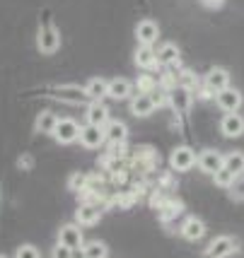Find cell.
Returning a JSON list of instances; mask_svg holds the SVG:
<instances>
[{
	"instance_id": "d6986e66",
	"label": "cell",
	"mask_w": 244,
	"mask_h": 258,
	"mask_svg": "<svg viewBox=\"0 0 244 258\" xmlns=\"http://www.w3.org/2000/svg\"><path fill=\"white\" fill-rule=\"evenodd\" d=\"M203 234H206V225L201 222L199 217H189V220L181 225V236L189 239V241H199Z\"/></svg>"
},
{
	"instance_id": "cb8c5ba5",
	"label": "cell",
	"mask_w": 244,
	"mask_h": 258,
	"mask_svg": "<svg viewBox=\"0 0 244 258\" xmlns=\"http://www.w3.org/2000/svg\"><path fill=\"white\" fill-rule=\"evenodd\" d=\"M225 169H230L234 176H239L244 174V152H230V155H225Z\"/></svg>"
},
{
	"instance_id": "d6a6232c",
	"label": "cell",
	"mask_w": 244,
	"mask_h": 258,
	"mask_svg": "<svg viewBox=\"0 0 244 258\" xmlns=\"http://www.w3.org/2000/svg\"><path fill=\"white\" fill-rule=\"evenodd\" d=\"M201 3H203V5H208V8H218L222 0H201Z\"/></svg>"
},
{
	"instance_id": "ffe728a7",
	"label": "cell",
	"mask_w": 244,
	"mask_h": 258,
	"mask_svg": "<svg viewBox=\"0 0 244 258\" xmlns=\"http://www.w3.org/2000/svg\"><path fill=\"white\" fill-rule=\"evenodd\" d=\"M56 125H58V116L51 111H41L39 116H36V123H34V128H36V133H44V135H54L56 133Z\"/></svg>"
},
{
	"instance_id": "f546056e",
	"label": "cell",
	"mask_w": 244,
	"mask_h": 258,
	"mask_svg": "<svg viewBox=\"0 0 244 258\" xmlns=\"http://www.w3.org/2000/svg\"><path fill=\"white\" fill-rule=\"evenodd\" d=\"M15 258H41L39 256V251L34 246H29V244H24V246L17 248V253H15Z\"/></svg>"
},
{
	"instance_id": "52a82bcc",
	"label": "cell",
	"mask_w": 244,
	"mask_h": 258,
	"mask_svg": "<svg viewBox=\"0 0 244 258\" xmlns=\"http://www.w3.org/2000/svg\"><path fill=\"white\" fill-rule=\"evenodd\" d=\"M203 87H208L213 94H218L225 87H230V73L225 68H213V70H208V75L203 80Z\"/></svg>"
},
{
	"instance_id": "4316f807",
	"label": "cell",
	"mask_w": 244,
	"mask_h": 258,
	"mask_svg": "<svg viewBox=\"0 0 244 258\" xmlns=\"http://www.w3.org/2000/svg\"><path fill=\"white\" fill-rule=\"evenodd\" d=\"M68 188H70V191H85V188H87V176H85V174H70Z\"/></svg>"
},
{
	"instance_id": "7a4b0ae2",
	"label": "cell",
	"mask_w": 244,
	"mask_h": 258,
	"mask_svg": "<svg viewBox=\"0 0 244 258\" xmlns=\"http://www.w3.org/2000/svg\"><path fill=\"white\" fill-rule=\"evenodd\" d=\"M54 138L63 145H70L80 138V125L75 118H58V125H56Z\"/></svg>"
},
{
	"instance_id": "277c9868",
	"label": "cell",
	"mask_w": 244,
	"mask_h": 258,
	"mask_svg": "<svg viewBox=\"0 0 244 258\" xmlns=\"http://www.w3.org/2000/svg\"><path fill=\"white\" fill-rule=\"evenodd\" d=\"M157 36H160L157 22H153V20H140V22L135 24V39H138L140 46H153L157 41Z\"/></svg>"
},
{
	"instance_id": "e0dca14e",
	"label": "cell",
	"mask_w": 244,
	"mask_h": 258,
	"mask_svg": "<svg viewBox=\"0 0 244 258\" xmlns=\"http://www.w3.org/2000/svg\"><path fill=\"white\" fill-rule=\"evenodd\" d=\"M155 111V101L150 94H138L131 99V113L138 116V118H145V116H150V113Z\"/></svg>"
},
{
	"instance_id": "4fadbf2b",
	"label": "cell",
	"mask_w": 244,
	"mask_h": 258,
	"mask_svg": "<svg viewBox=\"0 0 244 258\" xmlns=\"http://www.w3.org/2000/svg\"><path fill=\"white\" fill-rule=\"evenodd\" d=\"M58 244H63V246H70V248L85 246L80 227H78V225H66V227H61V232H58Z\"/></svg>"
},
{
	"instance_id": "8fae6325",
	"label": "cell",
	"mask_w": 244,
	"mask_h": 258,
	"mask_svg": "<svg viewBox=\"0 0 244 258\" xmlns=\"http://www.w3.org/2000/svg\"><path fill=\"white\" fill-rule=\"evenodd\" d=\"M107 97H111V99H116V101L133 97V82H131V80H126V78L109 80V92H107Z\"/></svg>"
},
{
	"instance_id": "9a60e30c",
	"label": "cell",
	"mask_w": 244,
	"mask_h": 258,
	"mask_svg": "<svg viewBox=\"0 0 244 258\" xmlns=\"http://www.w3.org/2000/svg\"><path fill=\"white\" fill-rule=\"evenodd\" d=\"M100 217H102L100 205H92V203H85V205H80L78 210H75V220H78V225H82V227L97 225Z\"/></svg>"
},
{
	"instance_id": "ba28073f",
	"label": "cell",
	"mask_w": 244,
	"mask_h": 258,
	"mask_svg": "<svg viewBox=\"0 0 244 258\" xmlns=\"http://www.w3.org/2000/svg\"><path fill=\"white\" fill-rule=\"evenodd\" d=\"M237 251V244L230 236H215L208 246V258H227Z\"/></svg>"
},
{
	"instance_id": "836d02e7",
	"label": "cell",
	"mask_w": 244,
	"mask_h": 258,
	"mask_svg": "<svg viewBox=\"0 0 244 258\" xmlns=\"http://www.w3.org/2000/svg\"><path fill=\"white\" fill-rule=\"evenodd\" d=\"M0 258H5V256H0Z\"/></svg>"
},
{
	"instance_id": "603a6c76",
	"label": "cell",
	"mask_w": 244,
	"mask_h": 258,
	"mask_svg": "<svg viewBox=\"0 0 244 258\" xmlns=\"http://www.w3.org/2000/svg\"><path fill=\"white\" fill-rule=\"evenodd\" d=\"M177 58H179L177 44H162L160 48H157V63H162V66L177 63Z\"/></svg>"
},
{
	"instance_id": "2e32d148",
	"label": "cell",
	"mask_w": 244,
	"mask_h": 258,
	"mask_svg": "<svg viewBox=\"0 0 244 258\" xmlns=\"http://www.w3.org/2000/svg\"><path fill=\"white\" fill-rule=\"evenodd\" d=\"M85 116H87L89 125H100V128H104V125L109 123V109H107L102 101H92Z\"/></svg>"
},
{
	"instance_id": "7402d4cb",
	"label": "cell",
	"mask_w": 244,
	"mask_h": 258,
	"mask_svg": "<svg viewBox=\"0 0 244 258\" xmlns=\"http://www.w3.org/2000/svg\"><path fill=\"white\" fill-rule=\"evenodd\" d=\"M135 66L138 68H155L157 66V51H153V46H138V51H135Z\"/></svg>"
},
{
	"instance_id": "30bf717a",
	"label": "cell",
	"mask_w": 244,
	"mask_h": 258,
	"mask_svg": "<svg viewBox=\"0 0 244 258\" xmlns=\"http://www.w3.org/2000/svg\"><path fill=\"white\" fill-rule=\"evenodd\" d=\"M199 167H201V171H206V174H215L218 169H222V164H225V157H222L218 150H206V152H201L199 155Z\"/></svg>"
},
{
	"instance_id": "484cf974",
	"label": "cell",
	"mask_w": 244,
	"mask_h": 258,
	"mask_svg": "<svg viewBox=\"0 0 244 258\" xmlns=\"http://www.w3.org/2000/svg\"><path fill=\"white\" fill-rule=\"evenodd\" d=\"M213 179H215V183H218V186H220V188H230V186H232V181L237 179V176H234L232 171H230V169H218V171H215V174H213Z\"/></svg>"
},
{
	"instance_id": "ac0fdd59",
	"label": "cell",
	"mask_w": 244,
	"mask_h": 258,
	"mask_svg": "<svg viewBox=\"0 0 244 258\" xmlns=\"http://www.w3.org/2000/svg\"><path fill=\"white\" fill-rule=\"evenodd\" d=\"M104 135H107L109 143L121 145V143H126V138H128V128H126V123H121V121H109V123L104 125Z\"/></svg>"
},
{
	"instance_id": "5bb4252c",
	"label": "cell",
	"mask_w": 244,
	"mask_h": 258,
	"mask_svg": "<svg viewBox=\"0 0 244 258\" xmlns=\"http://www.w3.org/2000/svg\"><path fill=\"white\" fill-rule=\"evenodd\" d=\"M51 97L58 101H68V104H82V101H87V92L85 87L80 90V87H58V90L51 92Z\"/></svg>"
},
{
	"instance_id": "44dd1931",
	"label": "cell",
	"mask_w": 244,
	"mask_h": 258,
	"mask_svg": "<svg viewBox=\"0 0 244 258\" xmlns=\"http://www.w3.org/2000/svg\"><path fill=\"white\" fill-rule=\"evenodd\" d=\"M85 92H87V97L92 101H102L107 97V92H109V82L102 78H92L87 85H85Z\"/></svg>"
},
{
	"instance_id": "3957f363",
	"label": "cell",
	"mask_w": 244,
	"mask_h": 258,
	"mask_svg": "<svg viewBox=\"0 0 244 258\" xmlns=\"http://www.w3.org/2000/svg\"><path fill=\"white\" fill-rule=\"evenodd\" d=\"M80 145L87 147V150H94V147H100L104 140H107V135H104V128L100 125H80Z\"/></svg>"
},
{
	"instance_id": "8992f818",
	"label": "cell",
	"mask_w": 244,
	"mask_h": 258,
	"mask_svg": "<svg viewBox=\"0 0 244 258\" xmlns=\"http://www.w3.org/2000/svg\"><path fill=\"white\" fill-rule=\"evenodd\" d=\"M169 164L177 171H189L196 164V152L191 147H177L172 155H169Z\"/></svg>"
},
{
	"instance_id": "6da1fadb",
	"label": "cell",
	"mask_w": 244,
	"mask_h": 258,
	"mask_svg": "<svg viewBox=\"0 0 244 258\" xmlns=\"http://www.w3.org/2000/svg\"><path fill=\"white\" fill-rule=\"evenodd\" d=\"M36 48L44 56H51V53H56L61 48V34H58V29L54 24H46V27L39 29V34H36Z\"/></svg>"
},
{
	"instance_id": "83f0119b",
	"label": "cell",
	"mask_w": 244,
	"mask_h": 258,
	"mask_svg": "<svg viewBox=\"0 0 244 258\" xmlns=\"http://www.w3.org/2000/svg\"><path fill=\"white\" fill-rule=\"evenodd\" d=\"M230 196H232L234 201H244V174H239V176L232 181V186H230Z\"/></svg>"
},
{
	"instance_id": "f1b7e54d",
	"label": "cell",
	"mask_w": 244,
	"mask_h": 258,
	"mask_svg": "<svg viewBox=\"0 0 244 258\" xmlns=\"http://www.w3.org/2000/svg\"><path fill=\"white\" fill-rule=\"evenodd\" d=\"M135 87H138V92H140V94H150V92L157 90V87H155V80L150 78V75H143V78L138 80V85H135Z\"/></svg>"
},
{
	"instance_id": "7c38bea8",
	"label": "cell",
	"mask_w": 244,
	"mask_h": 258,
	"mask_svg": "<svg viewBox=\"0 0 244 258\" xmlns=\"http://www.w3.org/2000/svg\"><path fill=\"white\" fill-rule=\"evenodd\" d=\"M169 104H172V109L174 111H189L191 106V90H186L184 85H177V87H172L169 90Z\"/></svg>"
},
{
	"instance_id": "4dcf8cb0",
	"label": "cell",
	"mask_w": 244,
	"mask_h": 258,
	"mask_svg": "<svg viewBox=\"0 0 244 258\" xmlns=\"http://www.w3.org/2000/svg\"><path fill=\"white\" fill-rule=\"evenodd\" d=\"M73 251H75V248L58 244V246H54V253H51V258H73Z\"/></svg>"
},
{
	"instance_id": "9c48e42d",
	"label": "cell",
	"mask_w": 244,
	"mask_h": 258,
	"mask_svg": "<svg viewBox=\"0 0 244 258\" xmlns=\"http://www.w3.org/2000/svg\"><path fill=\"white\" fill-rule=\"evenodd\" d=\"M220 131L225 138H239V135L244 133V118L237 111L225 113L220 121Z\"/></svg>"
},
{
	"instance_id": "1f68e13d",
	"label": "cell",
	"mask_w": 244,
	"mask_h": 258,
	"mask_svg": "<svg viewBox=\"0 0 244 258\" xmlns=\"http://www.w3.org/2000/svg\"><path fill=\"white\" fill-rule=\"evenodd\" d=\"M150 97H153V101H155V106H162V104H165V101H169V94H162V92L160 90H155V92H150Z\"/></svg>"
},
{
	"instance_id": "5b68a950",
	"label": "cell",
	"mask_w": 244,
	"mask_h": 258,
	"mask_svg": "<svg viewBox=\"0 0 244 258\" xmlns=\"http://www.w3.org/2000/svg\"><path fill=\"white\" fill-rule=\"evenodd\" d=\"M215 101H218V106H220L222 111L232 113V111H237V109L242 106V92L234 90V87H225L222 92L215 94Z\"/></svg>"
},
{
	"instance_id": "d4e9b609",
	"label": "cell",
	"mask_w": 244,
	"mask_h": 258,
	"mask_svg": "<svg viewBox=\"0 0 244 258\" xmlns=\"http://www.w3.org/2000/svg\"><path fill=\"white\" fill-rule=\"evenodd\" d=\"M82 258H107V246L102 241H89L82 246Z\"/></svg>"
}]
</instances>
